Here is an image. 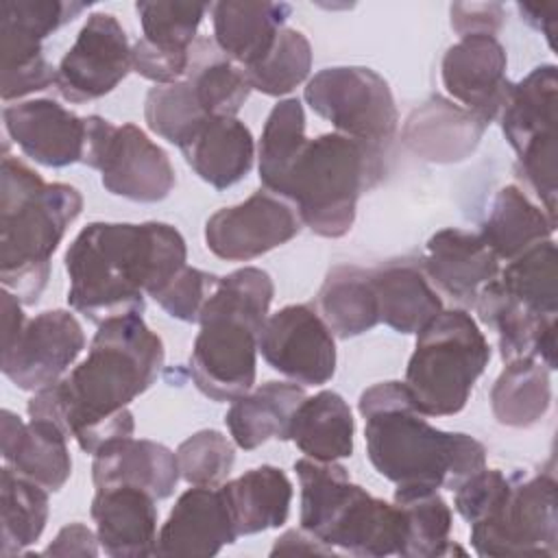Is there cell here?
Here are the masks:
<instances>
[{"mask_svg":"<svg viewBox=\"0 0 558 558\" xmlns=\"http://www.w3.org/2000/svg\"><path fill=\"white\" fill-rule=\"evenodd\" d=\"M163 357V342L142 314L111 316L98 325L87 357L28 399V418L52 421L94 456L107 442L133 436L129 403L155 384Z\"/></svg>","mask_w":558,"mask_h":558,"instance_id":"6da1fadb","label":"cell"},{"mask_svg":"<svg viewBox=\"0 0 558 558\" xmlns=\"http://www.w3.org/2000/svg\"><path fill=\"white\" fill-rule=\"evenodd\" d=\"M187 259L183 235L168 222H92L65 251L68 303L100 325L111 316L142 314Z\"/></svg>","mask_w":558,"mask_h":558,"instance_id":"7a4b0ae2","label":"cell"},{"mask_svg":"<svg viewBox=\"0 0 558 558\" xmlns=\"http://www.w3.org/2000/svg\"><path fill=\"white\" fill-rule=\"evenodd\" d=\"M366 456L395 490H456L486 466V447L469 434L427 423L403 381H381L360 395Z\"/></svg>","mask_w":558,"mask_h":558,"instance_id":"3957f363","label":"cell"},{"mask_svg":"<svg viewBox=\"0 0 558 558\" xmlns=\"http://www.w3.org/2000/svg\"><path fill=\"white\" fill-rule=\"evenodd\" d=\"M74 185L46 183L39 172L4 155L0 170V281L24 305L37 303L50 279V259L81 216Z\"/></svg>","mask_w":558,"mask_h":558,"instance_id":"277c9868","label":"cell"},{"mask_svg":"<svg viewBox=\"0 0 558 558\" xmlns=\"http://www.w3.org/2000/svg\"><path fill=\"white\" fill-rule=\"evenodd\" d=\"M275 296L270 275L255 266L220 277L201 310L190 377L211 401H235L255 384L257 340Z\"/></svg>","mask_w":558,"mask_h":558,"instance_id":"5b68a950","label":"cell"},{"mask_svg":"<svg viewBox=\"0 0 558 558\" xmlns=\"http://www.w3.org/2000/svg\"><path fill=\"white\" fill-rule=\"evenodd\" d=\"M381 179L384 148L323 133L307 140L277 196L294 205L301 225L312 233L336 240L351 231L360 196Z\"/></svg>","mask_w":558,"mask_h":558,"instance_id":"8992f818","label":"cell"},{"mask_svg":"<svg viewBox=\"0 0 558 558\" xmlns=\"http://www.w3.org/2000/svg\"><path fill=\"white\" fill-rule=\"evenodd\" d=\"M488 362L490 344L475 318L466 310H442L416 333L403 384L421 414L453 416Z\"/></svg>","mask_w":558,"mask_h":558,"instance_id":"52a82bcc","label":"cell"},{"mask_svg":"<svg viewBox=\"0 0 558 558\" xmlns=\"http://www.w3.org/2000/svg\"><path fill=\"white\" fill-rule=\"evenodd\" d=\"M87 140L83 161L100 172L102 187L135 203L163 201L174 183L168 153L135 124H113L102 116H85Z\"/></svg>","mask_w":558,"mask_h":558,"instance_id":"ba28073f","label":"cell"},{"mask_svg":"<svg viewBox=\"0 0 558 558\" xmlns=\"http://www.w3.org/2000/svg\"><path fill=\"white\" fill-rule=\"evenodd\" d=\"M310 109L336 133L384 148L397 131L399 113L384 76L364 65H336L316 72L303 92Z\"/></svg>","mask_w":558,"mask_h":558,"instance_id":"9c48e42d","label":"cell"},{"mask_svg":"<svg viewBox=\"0 0 558 558\" xmlns=\"http://www.w3.org/2000/svg\"><path fill=\"white\" fill-rule=\"evenodd\" d=\"M471 545L477 556H541L558 554L556 480L538 473L512 477L501 501L471 523Z\"/></svg>","mask_w":558,"mask_h":558,"instance_id":"30bf717a","label":"cell"},{"mask_svg":"<svg viewBox=\"0 0 558 558\" xmlns=\"http://www.w3.org/2000/svg\"><path fill=\"white\" fill-rule=\"evenodd\" d=\"M266 364L301 386H323L336 373V340L310 303L270 314L257 340Z\"/></svg>","mask_w":558,"mask_h":558,"instance_id":"8fae6325","label":"cell"},{"mask_svg":"<svg viewBox=\"0 0 558 558\" xmlns=\"http://www.w3.org/2000/svg\"><path fill=\"white\" fill-rule=\"evenodd\" d=\"M131 70V46L122 24L113 13L96 11L59 61L54 87L68 102H89L113 92Z\"/></svg>","mask_w":558,"mask_h":558,"instance_id":"7c38bea8","label":"cell"},{"mask_svg":"<svg viewBox=\"0 0 558 558\" xmlns=\"http://www.w3.org/2000/svg\"><path fill=\"white\" fill-rule=\"evenodd\" d=\"M299 231L296 209L286 198L257 190L246 201L207 218L205 244L220 259L248 262L290 242Z\"/></svg>","mask_w":558,"mask_h":558,"instance_id":"4fadbf2b","label":"cell"},{"mask_svg":"<svg viewBox=\"0 0 558 558\" xmlns=\"http://www.w3.org/2000/svg\"><path fill=\"white\" fill-rule=\"evenodd\" d=\"M85 349L81 323L68 310H48L26 320L20 336L2 347V373L20 390L57 384Z\"/></svg>","mask_w":558,"mask_h":558,"instance_id":"5bb4252c","label":"cell"},{"mask_svg":"<svg viewBox=\"0 0 558 558\" xmlns=\"http://www.w3.org/2000/svg\"><path fill=\"white\" fill-rule=\"evenodd\" d=\"M211 4L205 2H137L144 37L131 46L133 72L168 85L181 81L190 65L196 31Z\"/></svg>","mask_w":558,"mask_h":558,"instance_id":"9a60e30c","label":"cell"},{"mask_svg":"<svg viewBox=\"0 0 558 558\" xmlns=\"http://www.w3.org/2000/svg\"><path fill=\"white\" fill-rule=\"evenodd\" d=\"M506 65V48L495 35H466L447 48L440 78L460 107L490 124L512 89Z\"/></svg>","mask_w":558,"mask_h":558,"instance_id":"2e32d148","label":"cell"},{"mask_svg":"<svg viewBox=\"0 0 558 558\" xmlns=\"http://www.w3.org/2000/svg\"><path fill=\"white\" fill-rule=\"evenodd\" d=\"M7 135L33 161L48 168L81 163L87 120L50 98L24 100L2 109Z\"/></svg>","mask_w":558,"mask_h":558,"instance_id":"e0dca14e","label":"cell"},{"mask_svg":"<svg viewBox=\"0 0 558 558\" xmlns=\"http://www.w3.org/2000/svg\"><path fill=\"white\" fill-rule=\"evenodd\" d=\"M316 538L333 549L340 547L355 556H401L405 541V517L395 501L388 504L353 484L344 501L333 510Z\"/></svg>","mask_w":558,"mask_h":558,"instance_id":"ac0fdd59","label":"cell"},{"mask_svg":"<svg viewBox=\"0 0 558 558\" xmlns=\"http://www.w3.org/2000/svg\"><path fill=\"white\" fill-rule=\"evenodd\" d=\"M238 538L220 486H192L161 525L155 556H214Z\"/></svg>","mask_w":558,"mask_h":558,"instance_id":"d6986e66","label":"cell"},{"mask_svg":"<svg viewBox=\"0 0 558 558\" xmlns=\"http://www.w3.org/2000/svg\"><path fill=\"white\" fill-rule=\"evenodd\" d=\"M423 270L456 303L473 307L482 288L497 279L501 268L480 233L449 227L427 240Z\"/></svg>","mask_w":558,"mask_h":558,"instance_id":"ffe728a7","label":"cell"},{"mask_svg":"<svg viewBox=\"0 0 558 558\" xmlns=\"http://www.w3.org/2000/svg\"><path fill=\"white\" fill-rule=\"evenodd\" d=\"M155 497L135 486L96 488L92 519L100 549L111 558H144L157 549Z\"/></svg>","mask_w":558,"mask_h":558,"instance_id":"44dd1931","label":"cell"},{"mask_svg":"<svg viewBox=\"0 0 558 558\" xmlns=\"http://www.w3.org/2000/svg\"><path fill=\"white\" fill-rule=\"evenodd\" d=\"M488 124L464 107L429 96L405 120L401 137L408 150L432 163L466 159L480 144Z\"/></svg>","mask_w":558,"mask_h":558,"instance_id":"7402d4cb","label":"cell"},{"mask_svg":"<svg viewBox=\"0 0 558 558\" xmlns=\"http://www.w3.org/2000/svg\"><path fill=\"white\" fill-rule=\"evenodd\" d=\"M473 310L480 320L495 329L501 360L514 362L536 357L549 371L556 368V316H541L510 294L497 279L482 288Z\"/></svg>","mask_w":558,"mask_h":558,"instance_id":"603a6c76","label":"cell"},{"mask_svg":"<svg viewBox=\"0 0 558 558\" xmlns=\"http://www.w3.org/2000/svg\"><path fill=\"white\" fill-rule=\"evenodd\" d=\"M174 451L166 445L124 436L107 442L94 453L92 482L96 488L135 486L155 499H168L179 482Z\"/></svg>","mask_w":558,"mask_h":558,"instance_id":"cb8c5ba5","label":"cell"},{"mask_svg":"<svg viewBox=\"0 0 558 558\" xmlns=\"http://www.w3.org/2000/svg\"><path fill=\"white\" fill-rule=\"evenodd\" d=\"M2 458L17 475L41 484L46 490H61L72 473L68 436L46 418L24 423L15 412L2 410Z\"/></svg>","mask_w":558,"mask_h":558,"instance_id":"d4e9b609","label":"cell"},{"mask_svg":"<svg viewBox=\"0 0 558 558\" xmlns=\"http://www.w3.org/2000/svg\"><path fill=\"white\" fill-rule=\"evenodd\" d=\"M214 44L242 70L259 63L292 13L286 2H214Z\"/></svg>","mask_w":558,"mask_h":558,"instance_id":"484cf974","label":"cell"},{"mask_svg":"<svg viewBox=\"0 0 558 558\" xmlns=\"http://www.w3.org/2000/svg\"><path fill=\"white\" fill-rule=\"evenodd\" d=\"M181 153L198 179L227 190L251 172L255 142L251 129L238 118H209Z\"/></svg>","mask_w":558,"mask_h":558,"instance_id":"4316f807","label":"cell"},{"mask_svg":"<svg viewBox=\"0 0 558 558\" xmlns=\"http://www.w3.org/2000/svg\"><path fill=\"white\" fill-rule=\"evenodd\" d=\"M556 65L534 68L525 78L512 83V89L499 111L501 131L519 155L530 146L556 142Z\"/></svg>","mask_w":558,"mask_h":558,"instance_id":"83f0119b","label":"cell"},{"mask_svg":"<svg viewBox=\"0 0 558 558\" xmlns=\"http://www.w3.org/2000/svg\"><path fill=\"white\" fill-rule=\"evenodd\" d=\"M303 386L296 381H266L231 401L225 425L233 442L244 449H257L270 438L288 440L294 410L305 399Z\"/></svg>","mask_w":558,"mask_h":558,"instance_id":"f1b7e54d","label":"cell"},{"mask_svg":"<svg viewBox=\"0 0 558 558\" xmlns=\"http://www.w3.org/2000/svg\"><path fill=\"white\" fill-rule=\"evenodd\" d=\"M238 536L281 527L292 504V482L272 464L244 471L235 480L220 484Z\"/></svg>","mask_w":558,"mask_h":558,"instance_id":"f546056e","label":"cell"},{"mask_svg":"<svg viewBox=\"0 0 558 558\" xmlns=\"http://www.w3.org/2000/svg\"><path fill=\"white\" fill-rule=\"evenodd\" d=\"M379 323L397 333H418L440 312L442 301L412 262H388L373 268Z\"/></svg>","mask_w":558,"mask_h":558,"instance_id":"4dcf8cb0","label":"cell"},{"mask_svg":"<svg viewBox=\"0 0 558 558\" xmlns=\"http://www.w3.org/2000/svg\"><path fill=\"white\" fill-rule=\"evenodd\" d=\"M355 421L349 403L333 390L305 397L290 421L288 440L307 458L340 460L353 453Z\"/></svg>","mask_w":558,"mask_h":558,"instance_id":"1f68e13d","label":"cell"},{"mask_svg":"<svg viewBox=\"0 0 558 558\" xmlns=\"http://www.w3.org/2000/svg\"><path fill=\"white\" fill-rule=\"evenodd\" d=\"M318 314L333 336L347 340L379 323L373 272L355 264L333 266L318 290Z\"/></svg>","mask_w":558,"mask_h":558,"instance_id":"d6a6232c","label":"cell"},{"mask_svg":"<svg viewBox=\"0 0 558 558\" xmlns=\"http://www.w3.org/2000/svg\"><path fill=\"white\" fill-rule=\"evenodd\" d=\"M554 229L556 220L543 207L534 205L517 185H506L495 194L480 238L497 259L510 262L530 246L549 240Z\"/></svg>","mask_w":558,"mask_h":558,"instance_id":"836d02e7","label":"cell"},{"mask_svg":"<svg viewBox=\"0 0 558 558\" xmlns=\"http://www.w3.org/2000/svg\"><path fill=\"white\" fill-rule=\"evenodd\" d=\"M185 78L209 118H235L251 94L244 70L225 57L207 37H196Z\"/></svg>","mask_w":558,"mask_h":558,"instance_id":"e575fe53","label":"cell"},{"mask_svg":"<svg viewBox=\"0 0 558 558\" xmlns=\"http://www.w3.org/2000/svg\"><path fill=\"white\" fill-rule=\"evenodd\" d=\"M549 403V368L536 357L508 362L490 390L493 416L506 427L536 425L547 414Z\"/></svg>","mask_w":558,"mask_h":558,"instance_id":"d590c367","label":"cell"},{"mask_svg":"<svg viewBox=\"0 0 558 558\" xmlns=\"http://www.w3.org/2000/svg\"><path fill=\"white\" fill-rule=\"evenodd\" d=\"M0 554L4 558L22 554L28 545L39 541L48 523V490L4 464L0 471Z\"/></svg>","mask_w":558,"mask_h":558,"instance_id":"8d00e7d4","label":"cell"},{"mask_svg":"<svg viewBox=\"0 0 558 558\" xmlns=\"http://www.w3.org/2000/svg\"><path fill=\"white\" fill-rule=\"evenodd\" d=\"M395 504L405 517V541L401 556L436 558L447 554H464L451 543V508L438 490H395Z\"/></svg>","mask_w":558,"mask_h":558,"instance_id":"74e56055","label":"cell"},{"mask_svg":"<svg viewBox=\"0 0 558 558\" xmlns=\"http://www.w3.org/2000/svg\"><path fill=\"white\" fill-rule=\"evenodd\" d=\"M499 286L514 301L541 316L558 314V270L556 244L543 240L506 264L497 275Z\"/></svg>","mask_w":558,"mask_h":558,"instance_id":"f35d334b","label":"cell"},{"mask_svg":"<svg viewBox=\"0 0 558 558\" xmlns=\"http://www.w3.org/2000/svg\"><path fill=\"white\" fill-rule=\"evenodd\" d=\"M305 144H307L305 111L301 100L296 98L279 100L270 109L264 122V131L257 148L259 181L264 190L277 194L290 166L301 155Z\"/></svg>","mask_w":558,"mask_h":558,"instance_id":"ab89813d","label":"cell"},{"mask_svg":"<svg viewBox=\"0 0 558 558\" xmlns=\"http://www.w3.org/2000/svg\"><path fill=\"white\" fill-rule=\"evenodd\" d=\"M39 37L0 22V54H2V85L4 102L41 92L57 81V68L44 57Z\"/></svg>","mask_w":558,"mask_h":558,"instance_id":"60d3db41","label":"cell"},{"mask_svg":"<svg viewBox=\"0 0 558 558\" xmlns=\"http://www.w3.org/2000/svg\"><path fill=\"white\" fill-rule=\"evenodd\" d=\"M144 120L153 133L183 148L209 116L201 109L190 81L183 76L181 81L148 89L144 98Z\"/></svg>","mask_w":558,"mask_h":558,"instance_id":"b9f144b4","label":"cell"},{"mask_svg":"<svg viewBox=\"0 0 558 558\" xmlns=\"http://www.w3.org/2000/svg\"><path fill=\"white\" fill-rule=\"evenodd\" d=\"M312 70L310 39L290 26H283L277 35L272 50L253 68H246V81L251 89L266 96H283L301 85Z\"/></svg>","mask_w":558,"mask_h":558,"instance_id":"7bdbcfd3","label":"cell"},{"mask_svg":"<svg viewBox=\"0 0 558 558\" xmlns=\"http://www.w3.org/2000/svg\"><path fill=\"white\" fill-rule=\"evenodd\" d=\"M177 464L181 477L192 486H220L227 482L233 462L235 447L218 429H201L185 438L177 451Z\"/></svg>","mask_w":558,"mask_h":558,"instance_id":"ee69618b","label":"cell"},{"mask_svg":"<svg viewBox=\"0 0 558 558\" xmlns=\"http://www.w3.org/2000/svg\"><path fill=\"white\" fill-rule=\"evenodd\" d=\"M89 4L65 0H2L0 22L13 24L39 39L78 17Z\"/></svg>","mask_w":558,"mask_h":558,"instance_id":"f6af8a7d","label":"cell"},{"mask_svg":"<svg viewBox=\"0 0 558 558\" xmlns=\"http://www.w3.org/2000/svg\"><path fill=\"white\" fill-rule=\"evenodd\" d=\"M220 277L201 268L183 266L153 299L172 318L183 323H198L201 310L214 292Z\"/></svg>","mask_w":558,"mask_h":558,"instance_id":"bcb514c9","label":"cell"},{"mask_svg":"<svg viewBox=\"0 0 558 558\" xmlns=\"http://www.w3.org/2000/svg\"><path fill=\"white\" fill-rule=\"evenodd\" d=\"M512 477L504 475L499 469H482L466 477L453 493V506L458 514L471 525L490 512L501 497L508 493Z\"/></svg>","mask_w":558,"mask_h":558,"instance_id":"7dc6e473","label":"cell"},{"mask_svg":"<svg viewBox=\"0 0 558 558\" xmlns=\"http://www.w3.org/2000/svg\"><path fill=\"white\" fill-rule=\"evenodd\" d=\"M504 7L497 2H458L451 4V26L460 37L497 35L504 24Z\"/></svg>","mask_w":558,"mask_h":558,"instance_id":"c3c4849f","label":"cell"},{"mask_svg":"<svg viewBox=\"0 0 558 558\" xmlns=\"http://www.w3.org/2000/svg\"><path fill=\"white\" fill-rule=\"evenodd\" d=\"M98 536L85 523H68L59 530L54 541L41 551L44 556H89L98 554Z\"/></svg>","mask_w":558,"mask_h":558,"instance_id":"681fc988","label":"cell"},{"mask_svg":"<svg viewBox=\"0 0 558 558\" xmlns=\"http://www.w3.org/2000/svg\"><path fill=\"white\" fill-rule=\"evenodd\" d=\"M277 554H290V556H292V554L333 556L336 549L329 547V545H325L323 541H318L316 536H312L310 532H305V530L301 527V530H288V532H283V534L275 541V545H272V549H270V556H277Z\"/></svg>","mask_w":558,"mask_h":558,"instance_id":"f907efd6","label":"cell"},{"mask_svg":"<svg viewBox=\"0 0 558 558\" xmlns=\"http://www.w3.org/2000/svg\"><path fill=\"white\" fill-rule=\"evenodd\" d=\"M521 20L530 24L534 31L543 33L554 46V35H556V22H558V4L556 2H519L517 4Z\"/></svg>","mask_w":558,"mask_h":558,"instance_id":"816d5d0a","label":"cell"}]
</instances>
